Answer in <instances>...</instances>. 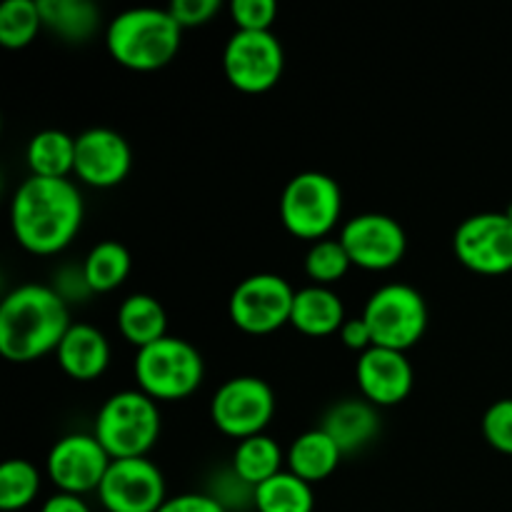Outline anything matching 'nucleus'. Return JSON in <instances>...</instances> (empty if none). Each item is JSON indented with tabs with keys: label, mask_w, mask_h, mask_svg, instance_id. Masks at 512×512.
I'll return each instance as SVG.
<instances>
[{
	"label": "nucleus",
	"mask_w": 512,
	"mask_h": 512,
	"mask_svg": "<svg viewBox=\"0 0 512 512\" xmlns=\"http://www.w3.org/2000/svg\"><path fill=\"white\" fill-rule=\"evenodd\" d=\"M285 70L283 43L273 30H235L223 48V73L235 90L260 95L280 83Z\"/></svg>",
	"instance_id": "9"
},
{
	"label": "nucleus",
	"mask_w": 512,
	"mask_h": 512,
	"mask_svg": "<svg viewBox=\"0 0 512 512\" xmlns=\"http://www.w3.org/2000/svg\"><path fill=\"white\" fill-rule=\"evenodd\" d=\"M228 10L235 30H250V33L270 30L278 15V5L273 0H233Z\"/></svg>",
	"instance_id": "31"
},
{
	"label": "nucleus",
	"mask_w": 512,
	"mask_h": 512,
	"mask_svg": "<svg viewBox=\"0 0 512 512\" xmlns=\"http://www.w3.org/2000/svg\"><path fill=\"white\" fill-rule=\"evenodd\" d=\"M318 428H323L343 455H355L368 448L380 435V413L373 403L365 398L338 400L325 410Z\"/></svg>",
	"instance_id": "17"
},
{
	"label": "nucleus",
	"mask_w": 512,
	"mask_h": 512,
	"mask_svg": "<svg viewBox=\"0 0 512 512\" xmlns=\"http://www.w3.org/2000/svg\"><path fill=\"white\" fill-rule=\"evenodd\" d=\"M338 335H340V343H343L345 348L355 350V353L360 355H363L365 350L373 348V335H370V328L363 320V315L345 320V325L340 328Z\"/></svg>",
	"instance_id": "35"
},
{
	"label": "nucleus",
	"mask_w": 512,
	"mask_h": 512,
	"mask_svg": "<svg viewBox=\"0 0 512 512\" xmlns=\"http://www.w3.org/2000/svg\"><path fill=\"white\" fill-rule=\"evenodd\" d=\"M168 10L175 23L185 30L208 25L223 10V5H220V0H175L168 5Z\"/></svg>",
	"instance_id": "32"
},
{
	"label": "nucleus",
	"mask_w": 512,
	"mask_h": 512,
	"mask_svg": "<svg viewBox=\"0 0 512 512\" xmlns=\"http://www.w3.org/2000/svg\"><path fill=\"white\" fill-rule=\"evenodd\" d=\"M85 200L68 178H25L10 200V228L30 255H58L83 228Z\"/></svg>",
	"instance_id": "1"
},
{
	"label": "nucleus",
	"mask_w": 512,
	"mask_h": 512,
	"mask_svg": "<svg viewBox=\"0 0 512 512\" xmlns=\"http://www.w3.org/2000/svg\"><path fill=\"white\" fill-rule=\"evenodd\" d=\"M60 370L70 380H98L110 365V343L100 328L90 323H73L55 350Z\"/></svg>",
	"instance_id": "18"
},
{
	"label": "nucleus",
	"mask_w": 512,
	"mask_h": 512,
	"mask_svg": "<svg viewBox=\"0 0 512 512\" xmlns=\"http://www.w3.org/2000/svg\"><path fill=\"white\" fill-rule=\"evenodd\" d=\"M40 470L30 460L13 458L0 465V510L18 512L40 495Z\"/></svg>",
	"instance_id": "27"
},
{
	"label": "nucleus",
	"mask_w": 512,
	"mask_h": 512,
	"mask_svg": "<svg viewBox=\"0 0 512 512\" xmlns=\"http://www.w3.org/2000/svg\"><path fill=\"white\" fill-rule=\"evenodd\" d=\"M163 430L160 405L145 393L120 390L100 405L93 435L113 460L148 458Z\"/></svg>",
	"instance_id": "4"
},
{
	"label": "nucleus",
	"mask_w": 512,
	"mask_h": 512,
	"mask_svg": "<svg viewBox=\"0 0 512 512\" xmlns=\"http://www.w3.org/2000/svg\"><path fill=\"white\" fill-rule=\"evenodd\" d=\"M80 268H83V275L93 295L113 293L128 280L133 258H130L128 248L118 240H100L98 245L88 250Z\"/></svg>",
	"instance_id": "25"
},
{
	"label": "nucleus",
	"mask_w": 512,
	"mask_h": 512,
	"mask_svg": "<svg viewBox=\"0 0 512 512\" xmlns=\"http://www.w3.org/2000/svg\"><path fill=\"white\" fill-rule=\"evenodd\" d=\"M275 415V393L258 375H235L215 390L210 420L215 430L233 440L263 435Z\"/></svg>",
	"instance_id": "8"
},
{
	"label": "nucleus",
	"mask_w": 512,
	"mask_h": 512,
	"mask_svg": "<svg viewBox=\"0 0 512 512\" xmlns=\"http://www.w3.org/2000/svg\"><path fill=\"white\" fill-rule=\"evenodd\" d=\"M305 275L310 278V285H323L330 288L338 280H343L348 275V270L353 268L348 253H345L343 243L338 238H325L318 240L308 248L303 260Z\"/></svg>",
	"instance_id": "29"
},
{
	"label": "nucleus",
	"mask_w": 512,
	"mask_h": 512,
	"mask_svg": "<svg viewBox=\"0 0 512 512\" xmlns=\"http://www.w3.org/2000/svg\"><path fill=\"white\" fill-rule=\"evenodd\" d=\"M295 290L283 275L255 273L235 285L228 300L230 323L248 335H270L290 325Z\"/></svg>",
	"instance_id": "10"
},
{
	"label": "nucleus",
	"mask_w": 512,
	"mask_h": 512,
	"mask_svg": "<svg viewBox=\"0 0 512 512\" xmlns=\"http://www.w3.org/2000/svg\"><path fill=\"white\" fill-rule=\"evenodd\" d=\"M105 512H158L168 500L165 475L153 460H113L98 488Z\"/></svg>",
	"instance_id": "14"
},
{
	"label": "nucleus",
	"mask_w": 512,
	"mask_h": 512,
	"mask_svg": "<svg viewBox=\"0 0 512 512\" xmlns=\"http://www.w3.org/2000/svg\"><path fill=\"white\" fill-rule=\"evenodd\" d=\"M360 398L373 403L375 408H395L413 393L415 373L408 355L400 350L370 348L360 355L355 365Z\"/></svg>",
	"instance_id": "16"
},
{
	"label": "nucleus",
	"mask_w": 512,
	"mask_h": 512,
	"mask_svg": "<svg viewBox=\"0 0 512 512\" xmlns=\"http://www.w3.org/2000/svg\"><path fill=\"white\" fill-rule=\"evenodd\" d=\"M183 28L168 8H130L105 25V48L120 68L153 73L178 55Z\"/></svg>",
	"instance_id": "3"
},
{
	"label": "nucleus",
	"mask_w": 512,
	"mask_h": 512,
	"mask_svg": "<svg viewBox=\"0 0 512 512\" xmlns=\"http://www.w3.org/2000/svg\"><path fill=\"white\" fill-rule=\"evenodd\" d=\"M40 512H93V510H90V505L85 503L83 498H78V495L55 493L45 500Z\"/></svg>",
	"instance_id": "36"
},
{
	"label": "nucleus",
	"mask_w": 512,
	"mask_h": 512,
	"mask_svg": "<svg viewBox=\"0 0 512 512\" xmlns=\"http://www.w3.org/2000/svg\"><path fill=\"white\" fill-rule=\"evenodd\" d=\"M345 455L335 445V440L325 433L323 428H313L300 433L298 438L290 443L288 453H285V465L293 475H298L305 483L315 485L328 480L330 475L338 470L340 460Z\"/></svg>",
	"instance_id": "20"
},
{
	"label": "nucleus",
	"mask_w": 512,
	"mask_h": 512,
	"mask_svg": "<svg viewBox=\"0 0 512 512\" xmlns=\"http://www.w3.org/2000/svg\"><path fill=\"white\" fill-rule=\"evenodd\" d=\"M460 265L478 275H505L512 270V220L505 213H478L465 218L453 235Z\"/></svg>",
	"instance_id": "12"
},
{
	"label": "nucleus",
	"mask_w": 512,
	"mask_h": 512,
	"mask_svg": "<svg viewBox=\"0 0 512 512\" xmlns=\"http://www.w3.org/2000/svg\"><path fill=\"white\" fill-rule=\"evenodd\" d=\"M375 348L410 350L428 330V305L420 290L405 283H388L375 290L363 308Z\"/></svg>",
	"instance_id": "7"
},
{
	"label": "nucleus",
	"mask_w": 512,
	"mask_h": 512,
	"mask_svg": "<svg viewBox=\"0 0 512 512\" xmlns=\"http://www.w3.org/2000/svg\"><path fill=\"white\" fill-rule=\"evenodd\" d=\"M70 325L68 303L53 285H20L0 303V355L10 363H33L58 350Z\"/></svg>",
	"instance_id": "2"
},
{
	"label": "nucleus",
	"mask_w": 512,
	"mask_h": 512,
	"mask_svg": "<svg viewBox=\"0 0 512 512\" xmlns=\"http://www.w3.org/2000/svg\"><path fill=\"white\" fill-rule=\"evenodd\" d=\"M313 485L283 470L255 488V512H313Z\"/></svg>",
	"instance_id": "26"
},
{
	"label": "nucleus",
	"mask_w": 512,
	"mask_h": 512,
	"mask_svg": "<svg viewBox=\"0 0 512 512\" xmlns=\"http://www.w3.org/2000/svg\"><path fill=\"white\" fill-rule=\"evenodd\" d=\"M118 330L133 348L143 350L168 335V313L163 303L148 293H133L120 303Z\"/></svg>",
	"instance_id": "22"
},
{
	"label": "nucleus",
	"mask_w": 512,
	"mask_h": 512,
	"mask_svg": "<svg viewBox=\"0 0 512 512\" xmlns=\"http://www.w3.org/2000/svg\"><path fill=\"white\" fill-rule=\"evenodd\" d=\"M345 305L333 288L305 285L295 290L290 325L308 338H328L345 325Z\"/></svg>",
	"instance_id": "19"
},
{
	"label": "nucleus",
	"mask_w": 512,
	"mask_h": 512,
	"mask_svg": "<svg viewBox=\"0 0 512 512\" xmlns=\"http://www.w3.org/2000/svg\"><path fill=\"white\" fill-rule=\"evenodd\" d=\"M25 160L35 178H68L75 168V138L65 130H40L28 140Z\"/></svg>",
	"instance_id": "23"
},
{
	"label": "nucleus",
	"mask_w": 512,
	"mask_h": 512,
	"mask_svg": "<svg viewBox=\"0 0 512 512\" xmlns=\"http://www.w3.org/2000/svg\"><path fill=\"white\" fill-rule=\"evenodd\" d=\"M503 213H505V215H508V218L512 220V203L508 205V208H505V210H503Z\"/></svg>",
	"instance_id": "37"
},
{
	"label": "nucleus",
	"mask_w": 512,
	"mask_h": 512,
	"mask_svg": "<svg viewBox=\"0 0 512 512\" xmlns=\"http://www.w3.org/2000/svg\"><path fill=\"white\" fill-rule=\"evenodd\" d=\"M283 465L285 450L280 448L278 440L265 433L240 440L233 450V460H230V468L235 470V475L253 488L283 473Z\"/></svg>",
	"instance_id": "24"
},
{
	"label": "nucleus",
	"mask_w": 512,
	"mask_h": 512,
	"mask_svg": "<svg viewBox=\"0 0 512 512\" xmlns=\"http://www.w3.org/2000/svg\"><path fill=\"white\" fill-rule=\"evenodd\" d=\"M133 168L128 140L113 128H88L75 135L73 175L88 188H118Z\"/></svg>",
	"instance_id": "15"
},
{
	"label": "nucleus",
	"mask_w": 512,
	"mask_h": 512,
	"mask_svg": "<svg viewBox=\"0 0 512 512\" xmlns=\"http://www.w3.org/2000/svg\"><path fill=\"white\" fill-rule=\"evenodd\" d=\"M43 28L63 43L80 45L98 35L103 13L90 0H38Z\"/></svg>",
	"instance_id": "21"
},
{
	"label": "nucleus",
	"mask_w": 512,
	"mask_h": 512,
	"mask_svg": "<svg viewBox=\"0 0 512 512\" xmlns=\"http://www.w3.org/2000/svg\"><path fill=\"white\" fill-rule=\"evenodd\" d=\"M158 512H228L208 493H180L165 500Z\"/></svg>",
	"instance_id": "33"
},
{
	"label": "nucleus",
	"mask_w": 512,
	"mask_h": 512,
	"mask_svg": "<svg viewBox=\"0 0 512 512\" xmlns=\"http://www.w3.org/2000/svg\"><path fill=\"white\" fill-rule=\"evenodd\" d=\"M110 463L113 458L105 453L93 433H70L55 440L50 448L45 458V475L58 493L83 498L88 493H98Z\"/></svg>",
	"instance_id": "11"
},
{
	"label": "nucleus",
	"mask_w": 512,
	"mask_h": 512,
	"mask_svg": "<svg viewBox=\"0 0 512 512\" xmlns=\"http://www.w3.org/2000/svg\"><path fill=\"white\" fill-rule=\"evenodd\" d=\"M343 215L338 180L320 170L293 175L280 193V223L293 238L318 243L330 235Z\"/></svg>",
	"instance_id": "6"
},
{
	"label": "nucleus",
	"mask_w": 512,
	"mask_h": 512,
	"mask_svg": "<svg viewBox=\"0 0 512 512\" xmlns=\"http://www.w3.org/2000/svg\"><path fill=\"white\" fill-rule=\"evenodd\" d=\"M55 280H58V283L53 285V290L68 305L73 303V300L90 298V295H93V290H90L88 280H85L83 275V268H63L58 275H55Z\"/></svg>",
	"instance_id": "34"
},
{
	"label": "nucleus",
	"mask_w": 512,
	"mask_h": 512,
	"mask_svg": "<svg viewBox=\"0 0 512 512\" xmlns=\"http://www.w3.org/2000/svg\"><path fill=\"white\" fill-rule=\"evenodd\" d=\"M133 375L140 393L155 403H178L200 388L205 360L193 343L165 335L163 340L135 353Z\"/></svg>",
	"instance_id": "5"
},
{
	"label": "nucleus",
	"mask_w": 512,
	"mask_h": 512,
	"mask_svg": "<svg viewBox=\"0 0 512 512\" xmlns=\"http://www.w3.org/2000/svg\"><path fill=\"white\" fill-rule=\"evenodd\" d=\"M483 438L498 453L512 455V398L495 400L483 415Z\"/></svg>",
	"instance_id": "30"
},
{
	"label": "nucleus",
	"mask_w": 512,
	"mask_h": 512,
	"mask_svg": "<svg viewBox=\"0 0 512 512\" xmlns=\"http://www.w3.org/2000/svg\"><path fill=\"white\" fill-rule=\"evenodd\" d=\"M43 30L38 0H5L0 5V45L8 50H23Z\"/></svg>",
	"instance_id": "28"
},
{
	"label": "nucleus",
	"mask_w": 512,
	"mask_h": 512,
	"mask_svg": "<svg viewBox=\"0 0 512 512\" xmlns=\"http://www.w3.org/2000/svg\"><path fill=\"white\" fill-rule=\"evenodd\" d=\"M340 243L350 263L360 270L383 273L403 263L408 253V235L403 225L385 213H363L340 228Z\"/></svg>",
	"instance_id": "13"
}]
</instances>
